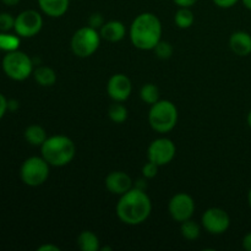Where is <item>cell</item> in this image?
<instances>
[{"label": "cell", "instance_id": "1", "mask_svg": "<svg viewBox=\"0 0 251 251\" xmlns=\"http://www.w3.org/2000/svg\"><path fill=\"white\" fill-rule=\"evenodd\" d=\"M151 212V199L141 188H131L120 196L117 203V216L125 225H141L150 217Z\"/></svg>", "mask_w": 251, "mask_h": 251}, {"label": "cell", "instance_id": "2", "mask_svg": "<svg viewBox=\"0 0 251 251\" xmlns=\"http://www.w3.org/2000/svg\"><path fill=\"white\" fill-rule=\"evenodd\" d=\"M162 37V24L152 12L137 15L130 26V41L140 50H153Z\"/></svg>", "mask_w": 251, "mask_h": 251}, {"label": "cell", "instance_id": "3", "mask_svg": "<svg viewBox=\"0 0 251 251\" xmlns=\"http://www.w3.org/2000/svg\"><path fill=\"white\" fill-rule=\"evenodd\" d=\"M42 157L53 167L68 166L76 154V146L65 135L50 136L41 146Z\"/></svg>", "mask_w": 251, "mask_h": 251}, {"label": "cell", "instance_id": "4", "mask_svg": "<svg viewBox=\"0 0 251 251\" xmlns=\"http://www.w3.org/2000/svg\"><path fill=\"white\" fill-rule=\"evenodd\" d=\"M178 109L171 100H159L151 105L149 113V123L154 131L166 134L172 131L178 123Z\"/></svg>", "mask_w": 251, "mask_h": 251}, {"label": "cell", "instance_id": "5", "mask_svg": "<svg viewBox=\"0 0 251 251\" xmlns=\"http://www.w3.org/2000/svg\"><path fill=\"white\" fill-rule=\"evenodd\" d=\"M1 66L5 75L14 81H25L33 74V60L19 49L5 54Z\"/></svg>", "mask_w": 251, "mask_h": 251}, {"label": "cell", "instance_id": "6", "mask_svg": "<svg viewBox=\"0 0 251 251\" xmlns=\"http://www.w3.org/2000/svg\"><path fill=\"white\" fill-rule=\"evenodd\" d=\"M49 167L50 164L43 158V157H29L20 168V178L22 183L26 184L27 186L37 188L41 186L48 180L49 178Z\"/></svg>", "mask_w": 251, "mask_h": 251}, {"label": "cell", "instance_id": "7", "mask_svg": "<svg viewBox=\"0 0 251 251\" xmlns=\"http://www.w3.org/2000/svg\"><path fill=\"white\" fill-rule=\"evenodd\" d=\"M100 34L90 26L81 27L71 38V50L78 58H88L100 48Z\"/></svg>", "mask_w": 251, "mask_h": 251}, {"label": "cell", "instance_id": "8", "mask_svg": "<svg viewBox=\"0 0 251 251\" xmlns=\"http://www.w3.org/2000/svg\"><path fill=\"white\" fill-rule=\"evenodd\" d=\"M43 17L36 10H25L15 17L14 31L21 38H32L41 32Z\"/></svg>", "mask_w": 251, "mask_h": 251}, {"label": "cell", "instance_id": "9", "mask_svg": "<svg viewBox=\"0 0 251 251\" xmlns=\"http://www.w3.org/2000/svg\"><path fill=\"white\" fill-rule=\"evenodd\" d=\"M176 153V147L171 139L159 137L153 140L147 149V158L157 166H166L171 163Z\"/></svg>", "mask_w": 251, "mask_h": 251}, {"label": "cell", "instance_id": "10", "mask_svg": "<svg viewBox=\"0 0 251 251\" xmlns=\"http://www.w3.org/2000/svg\"><path fill=\"white\" fill-rule=\"evenodd\" d=\"M201 222L210 234L220 235L227 232L229 228L230 217L223 208L211 207L203 212Z\"/></svg>", "mask_w": 251, "mask_h": 251}, {"label": "cell", "instance_id": "11", "mask_svg": "<svg viewBox=\"0 0 251 251\" xmlns=\"http://www.w3.org/2000/svg\"><path fill=\"white\" fill-rule=\"evenodd\" d=\"M168 211L176 222H185L190 220L195 212V201L186 193L176 194L169 201Z\"/></svg>", "mask_w": 251, "mask_h": 251}, {"label": "cell", "instance_id": "12", "mask_svg": "<svg viewBox=\"0 0 251 251\" xmlns=\"http://www.w3.org/2000/svg\"><path fill=\"white\" fill-rule=\"evenodd\" d=\"M131 81L124 74H115L107 83V92L114 102H125L131 95Z\"/></svg>", "mask_w": 251, "mask_h": 251}, {"label": "cell", "instance_id": "13", "mask_svg": "<svg viewBox=\"0 0 251 251\" xmlns=\"http://www.w3.org/2000/svg\"><path fill=\"white\" fill-rule=\"evenodd\" d=\"M104 183L107 190L114 195L122 196L132 188V180L130 176L122 171H115L108 174Z\"/></svg>", "mask_w": 251, "mask_h": 251}, {"label": "cell", "instance_id": "14", "mask_svg": "<svg viewBox=\"0 0 251 251\" xmlns=\"http://www.w3.org/2000/svg\"><path fill=\"white\" fill-rule=\"evenodd\" d=\"M229 48L235 55L248 56L251 54V34L245 31H237L229 38Z\"/></svg>", "mask_w": 251, "mask_h": 251}, {"label": "cell", "instance_id": "15", "mask_svg": "<svg viewBox=\"0 0 251 251\" xmlns=\"http://www.w3.org/2000/svg\"><path fill=\"white\" fill-rule=\"evenodd\" d=\"M125 33H126V28H125L124 24L120 21H117V20L105 22L102 26V28L100 29V37L103 39H105V41L112 42V43L122 41L125 37Z\"/></svg>", "mask_w": 251, "mask_h": 251}, {"label": "cell", "instance_id": "16", "mask_svg": "<svg viewBox=\"0 0 251 251\" xmlns=\"http://www.w3.org/2000/svg\"><path fill=\"white\" fill-rule=\"evenodd\" d=\"M39 9L49 17H61L66 14L70 0H38Z\"/></svg>", "mask_w": 251, "mask_h": 251}, {"label": "cell", "instance_id": "17", "mask_svg": "<svg viewBox=\"0 0 251 251\" xmlns=\"http://www.w3.org/2000/svg\"><path fill=\"white\" fill-rule=\"evenodd\" d=\"M24 135L26 141L28 142L29 145L36 147H41L42 145L44 144V141L48 139L46 129L38 124H32L29 125V126H27Z\"/></svg>", "mask_w": 251, "mask_h": 251}, {"label": "cell", "instance_id": "18", "mask_svg": "<svg viewBox=\"0 0 251 251\" xmlns=\"http://www.w3.org/2000/svg\"><path fill=\"white\" fill-rule=\"evenodd\" d=\"M33 77L36 82L42 87H50L56 82V74L49 66H39L33 70Z\"/></svg>", "mask_w": 251, "mask_h": 251}, {"label": "cell", "instance_id": "19", "mask_svg": "<svg viewBox=\"0 0 251 251\" xmlns=\"http://www.w3.org/2000/svg\"><path fill=\"white\" fill-rule=\"evenodd\" d=\"M77 245L82 251H97L100 249V239L91 230H83L78 234Z\"/></svg>", "mask_w": 251, "mask_h": 251}, {"label": "cell", "instance_id": "20", "mask_svg": "<svg viewBox=\"0 0 251 251\" xmlns=\"http://www.w3.org/2000/svg\"><path fill=\"white\" fill-rule=\"evenodd\" d=\"M21 44V37L16 33L10 32H0V50L9 53V51L17 50Z\"/></svg>", "mask_w": 251, "mask_h": 251}, {"label": "cell", "instance_id": "21", "mask_svg": "<svg viewBox=\"0 0 251 251\" xmlns=\"http://www.w3.org/2000/svg\"><path fill=\"white\" fill-rule=\"evenodd\" d=\"M174 21H176V25L179 28H190L193 26L194 21H195V16H194V12L191 11L190 7H180L176 12Z\"/></svg>", "mask_w": 251, "mask_h": 251}, {"label": "cell", "instance_id": "22", "mask_svg": "<svg viewBox=\"0 0 251 251\" xmlns=\"http://www.w3.org/2000/svg\"><path fill=\"white\" fill-rule=\"evenodd\" d=\"M140 97L146 104H154L159 100V90L154 83H146L140 90Z\"/></svg>", "mask_w": 251, "mask_h": 251}, {"label": "cell", "instance_id": "23", "mask_svg": "<svg viewBox=\"0 0 251 251\" xmlns=\"http://www.w3.org/2000/svg\"><path fill=\"white\" fill-rule=\"evenodd\" d=\"M127 112L126 107L122 104V102H115L114 104H112L108 109V115H109V119L113 123H117V124H122L125 120L127 119Z\"/></svg>", "mask_w": 251, "mask_h": 251}, {"label": "cell", "instance_id": "24", "mask_svg": "<svg viewBox=\"0 0 251 251\" xmlns=\"http://www.w3.org/2000/svg\"><path fill=\"white\" fill-rule=\"evenodd\" d=\"M180 233L186 240H196L200 237V226L196 222H194V221H191L190 218V220L185 221V222H181Z\"/></svg>", "mask_w": 251, "mask_h": 251}, {"label": "cell", "instance_id": "25", "mask_svg": "<svg viewBox=\"0 0 251 251\" xmlns=\"http://www.w3.org/2000/svg\"><path fill=\"white\" fill-rule=\"evenodd\" d=\"M154 54H156L157 58L162 59V60H167V59L171 58L173 55V46H172L169 42H164V41H159L157 43V46L153 48Z\"/></svg>", "mask_w": 251, "mask_h": 251}, {"label": "cell", "instance_id": "26", "mask_svg": "<svg viewBox=\"0 0 251 251\" xmlns=\"http://www.w3.org/2000/svg\"><path fill=\"white\" fill-rule=\"evenodd\" d=\"M15 27V17L9 12H0V32H10Z\"/></svg>", "mask_w": 251, "mask_h": 251}, {"label": "cell", "instance_id": "27", "mask_svg": "<svg viewBox=\"0 0 251 251\" xmlns=\"http://www.w3.org/2000/svg\"><path fill=\"white\" fill-rule=\"evenodd\" d=\"M104 24V17H103V15L100 14V12H93V14L88 17V26L97 29V31L102 28V26Z\"/></svg>", "mask_w": 251, "mask_h": 251}, {"label": "cell", "instance_id": "28", "mask_svg": "<svg viewBox=\"0 0 251 251\" xmlns=\"http://www.w3.org/2000/svg\"><path fill=\"white\" fill-rule=\"evenodd\" d=\"M158 173V166L153 162L149 161L144 167H142V176L146 179H152Z\"/></svg>", "mask_w": 251, "mask_h": 251}, {"label": "cell", "instance_id": "29", "mask_svg": "<svg viewBox=\"0 0 251 251\" xmlns=\"http://www.w3.org/2000/svg\"><path fill=\"white\" fill-rule=\"evenodd\" d=\"M240 0H213L216 5L221 9H230L233 7L234 5H237Z\"/></svg>", "mask_w": 251, "mask_h": 251}, {"label": "cell", "instance_id": "30", "mask_svg": "<svg viewBox=\"0 0 251 251\" xmlns=\"http://www.w3.org/2000/svg\"><path fill=\"white\" fill-rule=\"evenodd\" d=\"M9 110L7 108V100L1 92H0V120L4 118V115L6 114V112Z\"/></svg>", "mask_w": 251, "mask_h": 251}, {"label": "cell", "instance_id": "31", "mask_svg": "<svg viewBox=\"0 0 251 251\" xmlns=\"http://www.w3.org/2000/svg\"><path fill=\"white\" fill-rule=\"evenodd\" d=\"M173 1L179 7H191L198 2V0H173Z\"/></svg>", "mask_w": 251, "mask_h": 251}, {"label": "cell", "instance_id": "32", "mask_svg": "<svg viewBox=\"0 0 251 251\" xmlns=\"http://www.w3.org/2000/svg\"><path fill=\"white\" fill-rule=\"evenodd\" d=\"M38 251H60V248L58 245L53 244H43L37 249Z\"/></svg>", "mask_w": 251, "mask_h": 251}, {"label": "cell", "instance_id": "33", "mask_svg": "<svg viewBox=\"0 0 251 251\" xmlns=\"http://www.w3.org/2000/svg\"><path fill=\"white\" fill-rule=\"evenodd\" d=\"M243 248L245 250L251 251V232L248 233L244 237V239H243Z\"/></svg>", "mask_w": 251, "mask_h": 251}, {"label": "cell", "instance_id": "34", "mask_svg": "<svg viewBox=\"0 0 251 251\" xmlns=\"http://www.w3.org/2000/svg\"><path fill=\"white\" fill-rule=\"evenodd\" d=\"M7 108H9V110L19 109V102L15 100H7Z\"/></svg>", "mask_w": 251, "mask_h": 251}, {"label": "cell", "instance_id": "35", "mask_svg": "<svg viewBox=\"0 0 251 251\" xmlns=\"http://www.w3.org/2000/svg\"><path fill=\"white\" fill-rule=\"evenodd\" d=\"M21 0H1V2L6 6H16Z\"/></svg>", "mask_w": 251, "mask_h": 251}, {"label": "cell", "instance_id": "36", "mask_svg": "<svg viewBox=\"0 0 251 251\" xmlns=\"http://www.w3.org/2000/svg\"><path fill=\"white\" fill-rule=\"evenodd\" d=\"M242 2L248 10H250V11H251V0H242Z\"/></svg>", "mask_w": 251, "mask_h": 251}, {"label": "cell", "instance_id": "37", "mask_svg": "<svg viewBox=\"0 0 251 251\" xmlns=\"http://www.w3.org/2000/svg\"><path fill=\"white\" fill-rule=\"evenodd\" d=\"M247 122H248V125H249V126L251 127V109H250V112L248 113V117H247Z\"/></svg>", "mask_w": 251, "mask_h": 251}, {"label": "cell", "instance_id": "38", "mask_svg": "<svg viewBox=\"0 0 251 251\" xmlns=\"http://www.w3.org/2000/svg\"><path fill=\"white\" fill-rule=\"evenodd\" d=\"M248 201H249V206L251 207V188L249 190V194H248Z\"/></svg>", "mask_w": 251, "mask_h": 251}]
</instances>
